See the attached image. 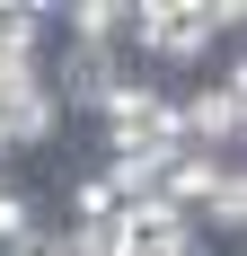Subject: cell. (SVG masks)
Segmentation results:
<instances>
[{
	"mask_svg": "<svg viewBox=\"0 0 247 256\" xmlns=\"http://www.w3.org/2000/svg\"><path fill=\"white\" fill-rule=\"evenodd\" d=\"M98 132H106V159H150V168H159L168 150H186V132H176V98L159 88V80H124L115 98H106Z\"/></svg>",
	"mask_w": 247,
	"mask_h": 256,
	"instance_id": "cell-1",
	"label": "cell"
},
{
	"mask_svg": "<svg viewBox=\"0 0 247 256\" xmlns=\"http://www.w3.org/2000/svg\"><path fill=\"white\" fill-rule=\"evenodd\" d=\"M176 132H186V150H212V159L238 150V132H247V62H238V44H230L221 80H203L194 98H176Z\"/></svg>",
	"mask_w": 247,
	"mask_h": 256,
	"instance_id": "cell-2",
	"label": "cell"
},
{
	"mask_svg": "<svg viewBox=\"0 0 247 256\" xmlns=\"http://www.w3.org/2000/svg\"><path fill=\"white\" fill-rule=\"evenodd\" d=\"M124 80H132V53H115V44H80V36H62V53H53L44 88H53V106H62V115H88V124H98V115H106V98H115Z\"/></svg>",
	"mask_w": 247,
	"mask_h": 256,
	"instance_id": "cell-3",
	"label": "cell"
},
{
	"mask_svg": "<svg viewBox=\"0 0 247 256\" xmlns=\"http://www.w3.org/2000/svg\"><path fill=\"white\" fill-rule=\"evenodd\" d=\"M132 53H150V62H203L212 53V9L203 0H132Z\"/></svg>",
	"mask_w": 247,
	"mask_h": 256,
	"instance_id": "cell-4",
	"label": "cell"
},
{
	"mask_svg": "<svg viewBox=\"0 0 247 256\" xmlns=\"http://www.w3.org/2000/svg\"><path fill=\"white\" fill-rule=\"evenodd\" d=\"M221 168H230V159H212V150H168V159H159L150 204H168V212H186V221H194V212H203V194L221 186Z\"/></svg>",
	"mask_w": 247,
	"mask_h": 256,
	"instance_id": "cell-5",
	"label": "cell"
},
{
	"mask_svg": "<svg viewBox=\"0 0 247 256\" xmlns=\"http://www.w3.org/2000/svg\"><path fill=\"white\" fill-rule=\"evenodd\" d=\"M53 18L71 26L80 44H115V53H132V0H71V9H53Z\"/></svg>",
	"mask_w": 247,
	"mask_h": 256,
	"instance_id": "cell-6",
	"label": "cell"
},
{
	"mask_svg": "<svg viewBox=\"0 0 247 256\" xmlns=\"http://www.w3.org/2000/svg\"><path fill=\"white\" fill-rule=\"evenodd\" d=\"M203 230H221V238H238V230H247V168H238V159H230V168H221V186L203 194L194 238H203Z\"/></svg>",
	"mask_w": 247,
	"mask_h": 256,
	"instance_id": "cell-7",
	"label": "cell"
},
{
	"mask_svg": "<svg viewBox=\"0 0 247 256\" xmlns=\"http://www.w3.org/2000/svg\"><path fill=\"white\" fill-rule=\"evenodd\" d=\"M36 230H44V204L26 186H0V256L18 248V238H36Z\"/></svg>",
	"mask_w": 247,
	"mask_h": 256,
	"instance_id": "cell-8",
	"label": "cell"
},
{
	"mask_svg": "<svg viewBox=\"0 0 247 256\" xmlns=\"http://www.w3.org/2000/svg\"><path fill=\"white\" fill-rule=\"evenodd\" d=\"M44 26H53V9H36V0H0V44H9V53H36Z\"/></svg>",
	"mask_w": 247,
	"mask_h": 256,
	"instance_id": "cell-9",
	"label": "cell"
},
{
	"mask_svg": "<svg viewBox=\"0 0 247 256\" xmlns=\"http://www.w3.org/2000/svg\"><path fill=\"white\" fill-rule=\"evenodd\" d=\"M0 186H9V159H0Z\"/></svg>",
	"mask_w": 247,
	"mask_h": 256,
	"instance_id": "cell-10",
	"label": "cell"
}]
</instances>
